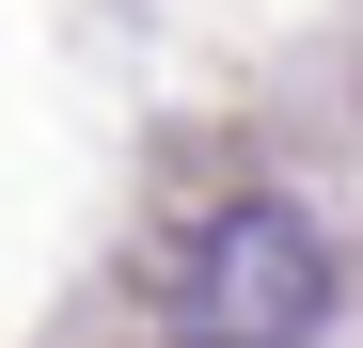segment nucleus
Instances as JSON below:
<instances>
[{
	"mask_svg": "<svg viewBox=\"0 0 363 348\" xmlns=\"http://www.w3.org/2000/svg\"><path fill=\"white\" fill-rule=\"evenodd\" d=\"M332 238L300 206H269V190H237V206H206L190 222V254H174V285H158V317L190 332V348H316L332 332Z\"/></svg>",
	"mask_w": 363,
	"mask_h": 348,
	"instance_id": "obj_1",
	"label": "nucleus"
}]
</instances>
